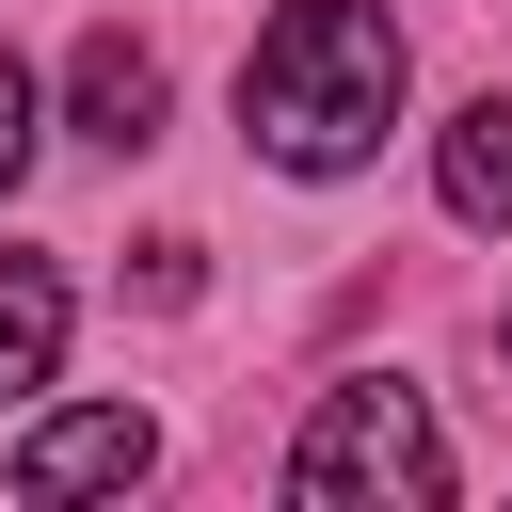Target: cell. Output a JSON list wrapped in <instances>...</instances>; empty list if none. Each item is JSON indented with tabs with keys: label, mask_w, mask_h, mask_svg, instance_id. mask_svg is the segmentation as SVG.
<instances>
[{
	"label": "cell",
	"mask_w": 512,
	"mask_h": 512,
	"mask_svg": "<svg viewBox=\"0 0 512 512\" xmlns=\"http://www.w3.org/2000/svg\"><path fill=\"white\" fill-rule=\"evenodd\" d=\"M16 176H32V64L0 48V192H16Z\"/></svg>",
	"instance_id": "7"
},
{
	"label": "cell",
	"mask_w": 512,
	"mask_h": 512,
	"mask_svg": "<svg viewBox=\"0 0 512 512\" xmlns=\"http://www.w3.org/2000/svg\"><path fill=\"white\" fill-rule=\"evenodd\" d=\"M240 128L288 176H352L400 128V16L384 0H288L256 32V64H240Z\"/></svg>",
	"instance_id": "1"
},
{
	"label": "cell",
	"mask_w": 512,
	"mask_h": 512,
	"mask_svg": "<svg viewBox=\"0 0 512 512\" xmlns=\"http://www.w3.org/2000/svg\"><path fill=\"white\" fill-rule=\"evenodd\" d=\"M64 112H80V144L144 160V144H160V48H128V32H80V64H64Z\"/></svg>",
	"instance_id": "4"
},
{
	"label": "cell",
	"mask_w": 512,
	"mask_h": 512,
	"mask_svg": "<svg viewBox=\"0 0 512 512\" xmlns=\"http://www.w3.org/2000/svg\"><path fill=\"white\" fill-rule=\"evenodd\" d=\"M288 496H320V512H432V496H448L432 400H416V384H320V416H304V448H288Z\"/></svg>",
	"instance_id": "2"
},
{
	"label": "cell",
	"mask_w": 512,
	"mask_h": 512,
	"mask_svg": "<svg viewBox=\"0 0 512 512\" xmlns=\"http://www.w3.org/2000/svg\"><path fill=\"white\" fill-rule=\"evenodd\" d=\"M432 176H448V208H464V224H512V96H480V112L448 128V160H432Z\"/></svg>",
	"instance_id": "6"
},
{
	"label": "cell",
	"mask_w": 512,
	"mask_h": 512,
	"mask_svg": "<svg viewBox=\"0 0 512 512\" xmlns=\"http://www.w3.org/2000/svg\"><path fill=\"white\" fill-rule=\"evenodd\" d=\"M144 464H160V432H144L128 400H80V416H48V432L16 448V496H32V512H64V496H128Z\"/></svg>",
	"instance_id": "3"
},
{
	"label": "cell",
	"mask_w": 512,
	"mask_h": 512,
	"mask_svg": "<svg viewBox=\"0 0 512 512\" xmlns=\"http://www.w3.org/2000/svg\"><path fill=\"white\" fill-rule=\"evenodd\" d=\"M64 368V272L48 256H0V400H32Z\"/></svg>",
	"instance_id": "5"
}]
</instances>
